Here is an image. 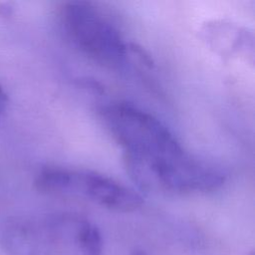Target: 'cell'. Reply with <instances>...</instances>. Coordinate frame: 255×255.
<instances>
[{"label": "cell", "mask_w": 255, "mask_h": 255, "mask_svg": "<svg viewBox=\"0 0 255 255\" xmlns=\"http://www.w3.org/2000/svg\"><path fill=\"white\" fill-rule=\"evenodd\" d=\"M12 255H102V234L92 221L74 213L13 219L1 231Z\"/></svg>", "instance_id": "1"}, {"label": "cell", "mask_w": 255, "mask_h": 255, "mask_svg": "<svg viewBox=\"0 0 255 255\" xmlns=\"http://www.w3.org/2000/svg\"><path fill=\"white\" fill-rule=\"evenodd\" d=\"M131 179L141 189L167 193H206L225 182L224 172L216 165L186 151L155 159L125 157Z\"/></svg>", "instance_id": "2"}, {"label": "cell", "mask_w": 255, "mask_h": 255, "mask_svg": "<svg viewBox=\"0 0 255 255\" xmlns=\"http://www.w3.org/2000/svg\"><path fill=\"white\" fill-rule=\"evenodd\" d=\"M100 116L113 137L124 148L125 157L155 159L185 151L163 123L132 104H108L101 109Z\"/></svg>", "instance_id": "3"}, {"label": "cell", "mask_w": 255, "mask_h": 255, "mask_svg": "<svg viewBox=\"0 0 255 255\" xmlns=\"http://www.w3.org/2000/svg\"><path fill=\"white\" fill-rule=\"evenodd\" d=\"M35 186L46 194L83 198L114 211H133L143 203L133 188L88 169L47 167L38 173Z\"/></svg>", "instance_id": "4"}, {"label": "cell", "mask_w": 255, "mask_h": 255, "mask_svg": "<svg viewBox=\"0 0 255 255\" xmlns=\"http://www.w3.org/2000/svg\"><path fill=\"white\" fill-rule=\"evenodd\" d=\"M62 24L72 43L90 59L108 68H120L126 63L128 43L115 25L91 3H66Z\"/></svg>", "instance_id": "5"}, {"label": "cell", "mask_w": 255, "mask_h": 255, "mask_svg": "<svg viewBox=\"0 0 255 255\" xmlns=\"http://www.w3.org/2000/svg\"><path fill=\"white\" fill-rule=\"evenodd\" d=\"M5 103H6V96H5V94H4L3 89H2L1 86H0V114H1V112L3 111V109H4Z\"/></svg>", "instance_id": "6"}, {"label": "cell", "mask_w": 255, "mask_h": 255, "mask_svg": "<svg viewBox=\"0 0 255 255\" xmlns=\"http://www.w3.org/2000/svg\"><path fill=\"white\" fill-rule=\"evenodd\" d=\"M10 12V7L6 3L0 2V14H8Z\"/></svg>", "instance_id": "7"}, {"label": "cell", "mask_w": 255, "mask_h": 255, "mask_svg": "<svg viewBox=\"0 0 255 255\" xmlns=\"http://www.w3.org/2000/svg\"><path fill=\"white\" fill-rule=\"evenodd\" d=\"M131 255H146V254L143 251H141V250H135V251L132 252Z\"/></svg>", "instance_id": "8"}, {"label": "cell", "mask_w": 255, "mask_h": 255, "mask_svg": "<svg viewBox=\"0 0 255 255\" xmlns=\"http://www.w3.org/2000/svg\"><path fill=\"white\" fill-rule=\"evenodd\" d=\"M250 255H254V254H253V253H251V254H250Z\"/></svg>", "instance_id": "9"}]
</instances>
